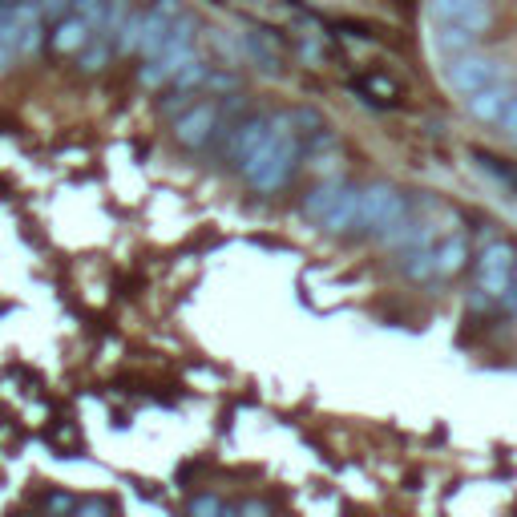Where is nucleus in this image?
Segmentation results:
<instances>
[{"instance_id": "nucleus-1", "label": "nucleus", "mask_w": 517, "mask_h": 517, "mask_svg": "<svg viewBox=\"0 0 517 517\" xmlns=\"http://www.w3.org/2000/svg\"><path fill=\"white\" fill-rule=\"evenodd\" d=\"M291 130H295L291 114L271 118V130H267L263 146H259V150L251 154V162L243 166L247 182H251L259 194H271V190H279V186L291 178V170H295V162H299V154H303V146H299V138H295Z\"/></svg>"}, {"instance_id": "nucleus-2", "label": "nucleus", "mask_w": 517, "mask_h": 517, "mask_svg": "<svg viewBox=\"0 0 517 517\" xmlns=\"http://www.w3.org/2000/svg\"><path fill=\"white\" fill-rule=\"evenodd\" d=\"M408 215V194H400L396 186L388 182H376L360 194V223L356 231H368V235H384L392 231L400 219Z\"/></svg>"}, {"instance_id": "nucleus-3", "label": "nucleus", "mask_w": 517, "mask_h": 517, "mask_svg": "<svg viewBox=\"0 0 517 517\" xmlns=\"http://www.w3.org/2000/svg\"><path fill=\"white\" fill-rule=\"evenodd\" d=\"M493 81H505V65L497 57H481V53H457V57H445V85L453 93H477Z\"/></svg>"}, {"instance_id": "nucleus-4", "label": "nucleus", "mask_w": 517, "mask_h": 517, "mask_svg": "<svg viewBox=\"0 0 517 517\" xmlns=\"http://www.w3.org/2000/svg\"><path fill=\"white\" fill-rule=\"evenodd\" d=\"M219 122H223V106H219V101H194L186 114L174 118V142L182 150H202L206 142L215 138Z\"/></svg>"}, {"instance_id": "nucleus-5", "label": "nucleus", "mask_w": 517, "mask_h": 517, "mask_svg": "<svg viewBox=\"0 0 517 517\" xmlns=\"http://www.w3.org/2000/svg\"><path fill=\"white\" fill-rule=\"evenodd\" d=\"M513 259H517V251L509 247V243H489L485 251H481V259H477V271H481V291L489 295V299H505V291H509V271H513Z\"/></svg>"}, {"instance_id": "nucleus-6", "label": "nucleus", "mask_w": 517, "mask_h": 517, "mask_svg": "<svg viewBox=\"0 0 517 517\" xmlns=\"http://www.w3.org/2000/svg\"><path fill=\"white\" fill-rule=\"evenodd\" d=\"M513 97H517V89L509 81H493V85H485V89H477V93L465 97V110L481 126H501V118H505Z\"/></svg>"}, {"instance_id": "nucleus-7", "label": "nucleus", "mask_w": 517, "mask_h": 517, "mask_svg": "<svg viewBox=\"0 0 517 517\" xmlns=\"http://www.w3.org/2000/svg\"><path fill=\"white\" fill-rule=\"evenodd\" d=\"M267 130H271V118H247V122H239L235 130H231V142H227V158H231V166H247L251 162V154L263 146V138H267Z\"/></svg>"}, {"instance_id": "nucleus-8", "label": "nucleus", "mask_w": 517, "mask_h": 517, "mask_svg": "<svg viewBox=\"0 0 517 517\" xmlns=\"http://www.w3.org/2000/svg\"><path fill=\"white\" fill-rule=\"evenodd\" d=\"M429 13L437 21H457L469 29H489V5L485 0H429Z\"/></svg>"}, {"instance_id": "nucleus-9", "label": "nucleus", "mask_w": 517, "mask_h": 517, "mask_svg": "<svg viewBox=\"0 0 517 517\" xmlns=\"http://www.w3.org/2000/svg\"><path fill=\"white\" fill-rule=\"evenodd\" d=\"M89 37H93V25L77 13H65V17H57V29L49 33V49L61 53V57H77Z\"/></svg>"}, {"instance_id": "nucleus-10", "label": "nucleus", "mask_w": 517, "mask_h": 517, "mask_svg": "<svg viewBox=\"0 0 517 517\" xmlns=\"http://www.w3.org/2000/svg\"><path fill=\"white\" fill-rule=\"evenodd\" d=\"M352 89L364 93V101H372V106H400L404 101V85L392 77V73H380V69H368L352 81Z\"/></svg>"}, {"instance_id": "nucleus-11", "label": "nucleus", "mask_w": 517, "mask_h": 517, "mask_svg": "<svg viewBox=\"0 0 517 517\" xmlns=\"http://www.w3.org/2000/svg\"><path fill=\"white\" fill-rule=\"evenodd\" d=\"M340 194H344V186H340V182H324V186H312V190L303 194V202H299L303 219H307V223H320V227H324V219L332 215V206L340 202Z\"/></svg>"}, {"instance_id": "nucleus-12", "label": "nucleus", "mask_w": 517, "mask_h": 517, "mask_svg": "<svg viewBox=\"0 0 517 517\" xmlns=\"http://www.w3.org/2000/svg\"><path fill=\"white\" fill-rule=\"evenodd\" d=\"M433 45H437V53H441V57L469 53V49L477 45V29H469V25H457V21H437Z\"/></svg>"}, {"instance_id": "nucleus-13", "label": "nucleus", "mask_w": 517, "mask_h": 517, "mask_svg": "<svg viewBox=\"0 0 517 517\" xmlns=\"http://www.w3.org/2000/svg\"><path fill=\"white\" fill-rule=\"evenodd\" d=\"M360 194H364V190L344 186L340 202L332 206V215L324 219V231H332V235H348V231H356V223H360Z\"/></svg>"}, {"instance_id": "nucleus-14", "label": "nucleus", "mask_w": 517, "mask_h": 517, "mask_svg": "<svg viewBox=\"0 0 517 517\" xmlns=\"http://www.w3.org/2000/svg\"><path fill=\"white\" fill-rule=\"evenodd\" d=\"M114 57H118V45H114V41H106L101 33H93V37L85 41V49L77 53V69H81V73H101Z\"/></svg>"}, {"instance_id": "nucleus-15", "label": "nucleus", "mask_w": 517, "mask_h": 517, "mask_svg": "<svg viewBox=\"0 0 517 517\" xmlns=\"http://www.w3.org/2000/svg\"><path fill=\"white\" fill-rule=\"evenodd\" d=\"M469 158L477 162V170H481V174L497 178L505 190H513V194H517V162H505V158H497V154H485V150H469Z\"/></svg>"}, {"instance_id": "nucleus-16", "label": "nucleus", "mask_w": 517, "mask_h": 517, "mask_svg": "<svg viewBox=\"0 0 517 517\" xmlns=\"http://www.w3.org/2000/svg\"><path fill=\"white\" fill-rule=\"evenodd\" d=\"M465 263H469V243H465V235H453V239H445V243L437 247V275H457Z\"/></svg>"}, {"instance_id": "nucleus-17", "label": "nucleus", "mask_w": 517, "mask_h": 517, "mask_svg": "<svg viewBox=\"0 0 517 517\" xmlns=\"http://www.w3.org/2000/svg\"><path fill=\"white\" fill-rule=\"evenodd\" d=\"M404 275L412 279V283H417V279H429V275H437V247H412L408 251V259H404Z\"/></svg>"}, {"instance_id": "nucleus-18", "label": "nucleus", "mask_w": 517, "mask_h": 517, "mask_svg": "<svg viewBox=\"0 0 517 517\" xmlns=\"http://www.w3.org/2000/svg\"><path fill=\"white\" fill-rule=\"evenodd\" d=\"M69 13H77V17H85L93 29H97V21H101V13H106V0H69Z\"/></svg>"}, {"instance_id": "nucleus-19", "label": "nucleus", "mask_w": 517, "mask_h": 517, "mask_svg": "<svg viewBox=\"0 0 517 517\" xmlns=\"http://www.w3.org/2000/svg\"><path fill=\"white\" fill-rule=\"evenodd\" d=\"M501 130H505L513 142H517V97L509 101V110H505V118H501Z\"/></svg>"}, {"instance_id": "nucleus-20", "label": "nucleus", "mask_w": 517, "mask_h": 517, "mask_svg": "<svg viewBox=\"0 0 517 517\" xmlns=\"http://www.w3.org/2000/svg\"><path fill=\"white\" fill-rule=\"evenodd\" d=\"M190 513H223V505L215 497H198V501H190Z\"/></svg>"}, {"instance_id": "nucleus-21", "label": "nucleus", "mask_w": 517, "mask_h": 517, "mask_svg": "<svg viewBox=\"0 0 517 517\" xmlns=\"http://www.w3.org/2000/svg\"><path fill=\"white\" fill-rule=\"evenodd\" d=\"M17 61H21V57H17V53H13V49H9L5 41H0V73H9V69L17 65Z\"/></svg>"}, {"instance_id": "nucleus-22", "label": "nucleus", "mask_w": 517, "mask_h": 517, "mask_svg": "<svg viewBox=\"0 0 517 517\" xmlns=\"http://www.w3.org/2000/svg\"><path fill=\"white\" fill-rule=\"evenodd\" d=\"M73 509H77V513H110V505H106V501H77Z\"/></svg>"}, {"instance_id": "nucleus-23", "label": "nucleus", "mask_w": 517, "mask_h": 517, "mask_svg": "<svg viewBox=\"0 0 517 517\" xmlns=\"http://www.w3.org/2000/svg\"><path fill=\"white\" fill-rule=\"evenodd\" d=\"M509 303H517V259H513V271H509V291H505Z\"/></svg>"}, {"instance_id": "nucleus-24", "label": "nucleus", "mask_w": 517, "mask_h": 517, "mask_svg": "<svg viewBox=\"0 0 517 517\" xmlns=\"http://www.w3.org/2000/svg\"><path fill=\"white\" fill-rule=\"evenodd\" d=\"M146 5H150V0H146Z\"/></svg>"}]
</instances>
